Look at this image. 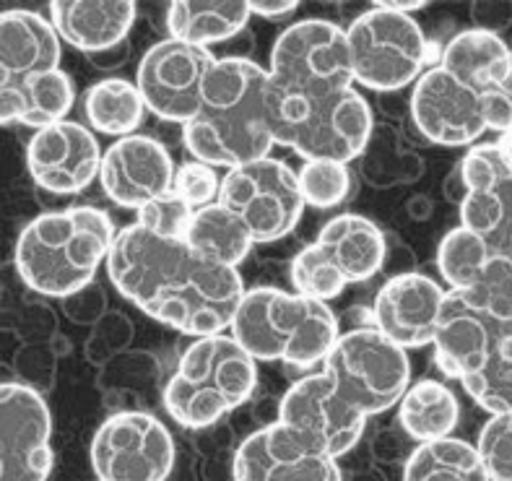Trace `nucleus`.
<instances>
[{
  "mask_svg": "<svg viewBox=\"0 0 512 481\" xmlns=\"http://www.w3.org/2000/svg\"><path fill=\"white\" fill-rule=\"evenodd\" d=\"M52 463V416L42 393L0 383V481H47Z\"/></svg>",
  "mask_w": 512,
  "mask_h": 481,
  "instance_id": "nucleus-18",
  "label": "nucleus"
},
{
  "mask_svg": "<svg viewBox=\"0 0 512 481\" xmlns=\"http://www.w3.org/2000/svg\"><path fill=\"white\" fill-rule=\"evenodd\" d=\"M247 0H177L167 8L169 37L195 47L237 37L250 21Z\"/></svg>",
  "mask_w": 512,
  "mask_h": 481,
  "instance_id": "nucleus-26",
  "label": "nucleus"
},
{
  "mask_svg": "<svg viewBox=\"0 0 512 481\" xmlns=\"http://www.w3.org/2000/svg\"><path fill=\"white\" fill-rule=\"evenodd\" d=\"M411 117L429 143L453 149L474 146L489 130V94L463 84L435 63L414 84Z\"/></svg>",
  "mask_w": 512,
  "mask_h": 481,
  "instance_id": "nucleus-17",
  "label": "nucleus"
},
{
  "mask_svg": "<svg viewBox=\"0 0 512 481\" xmlns=\"http://www.w3.org/2000/svg\"><path fill=\"white\" fill-rule=\"evenodd\" d=\"M463 180L461 227L494 255L512 258V156L500 143H476L458 164Z\"/></svg>",
  "mask_w": 512,
  "mask_h": 481,
  "instance_id": "nucleus-15",
  "label": "nucleus"
},
{
  "mask_svg": "<svg viewBox=\"0 0 512 481\" xmlns=\"http://www.w3.org/2000/svg\"><path fill=\"white\" fill-rule=\"evenodd\" d=\"M102 149L86 125L60 120L34 130L26 146V169L34 185L55 195H78L99 177Z\"/></svg>",
  "mask_w": 512,
  "mask_h": 481,
  "instance_id": "nucleus-19",
  "label": "nucleus"
},
{
  "mask_svg": "<svg viewBox=\"0 0 512 481\" xmlns=\"http://www.w3.org/2000/svg\"><path fill=\"white\" fill-rule=\"evenodd\" d=\"M221 188V177L216 167H208L203 162H185L175 167V180H172V193L182 203H188L193 211L216 203Z\"/></svg>",
  "mask_w": 512,
  "mask_h": 481,
  "instance_id": "nucleus-35",
  "label": "nucleus"
},
{
  "mask_svg": "<svg viewBox=\"0 0 512 481\" xmlns=\"http://www.w3.org/2000/svg\"><path fill=\"white\" fill-rule=\"evenodd\" d=\"M510 58V45L500 34L466 29L442 47L437 65H442L455 78H461L463 84L474 86L481 94H492L502 84V78L510 68Z\"/></svg>",
  "mask_w": 512,
  "mask_h": 481,
  "instance_id": "nucleus-25",
  "label": "nucleus"
},
{
  "mask_svg": "<svg viewBox=\"0 0 512 481\" xmlns=\"http://www.w3.org/2000/svg\"><path fill=\"white\" fill-rule=\"evenodd\" d=\"M323 364L346 401L367 419L396 406L411 385L409 351L390 344L375 328L341 333Z\"/></svg>",
  "mask_w": 512,
  "mask_h": 481,
  "instance_id": "nucleus-11",
  "label": "nucleus"
},
{
  "mask_svg": "<svg viewBox=\"0 0 512 481\" xmlns=\"http://www.w3.org/2000/svg\"><path fill=\"white\" fill-rule=\"evenodd\" d=\"M403 481H489V476L471 442L445 437L411 450Z\"/></svg>",
  "mask_w": 512,
  "mask_h": 481,
  "instance_id": "nucleus-30",
  "label": "nucleus"
},
{
  "mask_svg": "<svg viewBox=\"0 0 512 481\" xmlns=\"http://www.w3.org/2000/svg\"><path fill=\"white\" fill-rule=\"evenodd\" d=\"M276 422L292 429L312 450L338 461L362 440L367 416L346 401L328 372L320 370L286 390Z\"/></svg>",
  "mask_w": 512,
  "mask_h": 481,
  "instance_id": "nucleus-14",
  "label": "nucleus"
},
{
  "mask_svg": "<svg viewBox=\"0 0 512 481\" xmlns=\"http://www.w3.org/2000/svg\"><path fill=\"white\" fill-rule=\"evenodd\" d=\"M232 338L255 362L312 367L331 354L338 331L333 310L318 299L276 286L247 289L232 318Z\"/></svg>",
  "mask_w": 512,
  "mask_h": 481,
  "instance_id": "nucleus-5",
  "label": "nucleus"
},
{
  "mask_svg": "<svg viewBox=\"0 0 512 481\" xmlns=\"http://www.w3.org/2000/svg\"><path fill=\"white\" fill-rule=\"evenodd\" d=\"M258 388V362L232 336L195 338L164 385V409L185 429H206L245 406Z\"/></svg>",
  "mask_w": 512,
  "mask_h": 481,
  "instance_id": "nucleus-6",
  "label": "nucleus"
},
{
  "mask_svg": "<svg viewBox=\"0 0 512 481\" xmlns=\"http://www.w3.org/2000/svg\"><path fill=\"white\" fill-rule=\"evenodd\" d=\"M185 242L193 253L211 260L216 266L237 268L253 250V237L245 224L219 203L193 211V219L185 232Z\"/></svg>",
  "mask_w": 512,
  "mask_h": 481,
  "instance_id": "nucleus-28",
  "label": "nucleus"
},
{
  "mask_svg": "<svg viewBox=\"0 0 512 481\" xmlns=\"http://www.w3.org/2000/svg\"><path fill=\"white\" fill-rule=\"evenodd\" d=\"M216 203L245 224L255 245L292 234L305 214L297 172L273 156L227 169Z\"/></svg>",
  "mask_w": 512,
  "mask_h": 481,
  "instance_id": "nucleus-12",
  "label": "nucleus"
},
{
  "mask_svg": "<svg viewBox=\"0 0 512 481\" xmlns=\"http://www.w3.org/2000/svg\"><path fill=\"white\" fill-rule=\"evenodd\" d=\"M247 8L260 19H281L299 8L297 0H247Z\"/></svg>",
  "mask_w": 512,
  "mask_h": 481,
  "instance_id": "nucleus-39",
  "label": "nucleus"
},
{
  "mask_svg": "<svg viewBox=\"0 0 512 481\" xmlns=\"http://www.w3.org/2000/svg\"><path fill=\"white\" fill-rule=\"evenodd\" d=\"M136 13L133 0H55L50 3V24L65 45L104 52L128 37Z\"/></svg>",
  "mask_w": 512,
  "mask_h": 481,
  "instance_id": "nucleus-24",
  "label": "nucleus"
},
{
  "mask_svg": "<svg viewBox=\"0 0 512 481\" xmlns=\"http://www.w3.org/2000/svg\"><path fill=\"white\" fill-rule=\"evenodd\" d=\"M115 224L102 208L73 206L39 214L21 229L13 263L32 292L76 297L110 255Z\"/></svg>",
  "mask_w": 512,
  "mask_h": 481,
  "instance_id": "nucleus-4",
  "label": "nucleus"
},
{
  "mask_svg": "<svg viewBox=\"0 0 512 481\" xmlns=\"http://www.w3.org/2000/svg\"><path fill=\"white\" fill-rule=\"evenodd\" d=\"M297 185L305 206L336 208L346 201L351 190L349 164L305 162L297 169Z\"/></svg>",
  "mask_w": 512,
  "mask_h": 481,
  "instance_id": "nucleus-33",
  "label": "nucleus"
},
{
  "mask_svg": "<svg viewBox=\"0 0 512 481\" xmlns=\"http://www.w3.org/2000/svg\"><path fill=\"white\" fill-rule=\"evenodd\" d=\"M268 86L305 102L354 89L346 32L333 21L305 19L286 26L271 50Z\"/></svg>",
  "mask_w": 512,
  "mask_h": 481,
  "instance_id": "nucleus-9",
  "label": "nucleus"
},
{
  "mask_svg": "<svg viewBox=\"0 0 512 481\" xmlns=\"http://www.w3.org/2000/svg\"><path fill=\"white\" fill-rule=\"evenodd\" d=\"M492 250L463 227L450 229L437 247V268L442 279L448 281L450 292H463L474 284L484 263L489 260Z\"/></svg>",
  "mask_w": 512,
  "mask_h": 481,
  "instance_id": "nucleus-32",
  "label": "nucleus"
},
{
  "mask_svg": "<svg viewBox=\"0 0 512 481\" xmlns=\"http://www.w3.org/2000/svg\"><path fill=\"white\" fill-rule=\"evenodd\" d=\"M84 112L91 130H99L104 136L128 138L141 128L146 104L133 81L104 78L86 91Z\"/></svg>",
  "mask_w": 512,
  "mask_h": 481,
  "instance_id": "nucleus-29",
  "label": "nucleus"
},
{
  "mask_svg": "<svg viewBox=\"0 0 512 481\" xmlns=\"http://www.w3.org/2000/svg\"><path fill=\"white\" fill-rule=\"evenodd\" d=\"M104 266L143 315L193 338L227 331L247 292L237 268L216 266L185 240L159 237L136 221L117 229Z\"/></svg>",
  "mask_w": 512,
  "mask_h": 481,
  "instance_id": "nucleus-1",
  "label": "nucleus"
},
{
  "mask_svg": "<svg viewBox=\"0 0 512 481\" xmlns=\"http://www.w3.org/2000/svg\"><path fill=\"white\" fill-rule=\"evenodd\" d=\"M89 458L97 481H167L177 450L154 414L117 411L91 437Z\"/></svg>",
  "mask_w": 512,
  "mask_h": 481,
  "instance_id": "nucleus-13",
  "label": "nucleus"
},
{
  "mask_svg": "<svg viewBox=\"0 0 512 481\" xmlns=\"http://www.w3.org/2000/svg\"><path fill=\"white\" fill-rule=\"evenodd\" d=\"M461 385L492 416L512 414V336L500 338L481 370L461 380Z\"/></svg>",
  "mask_w": 512,
  "mask_h": 481,
  "instance_id": "nucleus-31",
  "label": "nucleus"
},
{
  "mask_svg": "<svg viewBox=\"0 0 512 481\" xmlns=\"http://www.w3.org/2000/svg\"><path fill=\"white\" fill-rule=\"evenodd\" d=\"M500 328L468 305L458 292L445 294L440 323L435 333V362L450 380H466L481 370L494 346L500 344Z\"/></svg>",
  "mask_w": 512,
  "mask_h": 481,
  "instance_id": "nucleus-23",
  "label": "nucleus"
},
{
  "mask_svg": "<svg viewBox=\"0 0 512 481\" xmlns=\"http://www.w3.org/2000/svg\"><path fill=\"white\" fill-rule=\"evenodd\" d=\"M388 258V242L375 221L359 214L333 216L318 240L299 250L292 260V284L297 294L325 302L341 297L349 284L370 281Z\"/></svg>",
  "mask_w": 512,
  "mask_h": 481,
  "instance_id": "nucleus-8",
  "label": "nucleus"
},
{
  "mask_svg": "<svg viewBox=\"0 0 512 481\" xmlns=\"http://www.w3.org/2000/svg\"><path fill=\"white\" fill-rule=\"evenodd\" d=\"M190 219H193V208L188 203H182L175 193H167L162 198L151 201L149 206H143L138 211L136 224L143 229H149V232L159 234V237L185 240Z\"/></svg>",
  "mask_w": 512,
  "mask_h": 481,
  "instance_id": "nucleus-36",
  "label": "nucleus"
},
{
  "mask_svg": "<svg viewBox=\"0 0 512 481\" xmlns=\"http://www.w3.org/2000/svg\"><path fill=\"white\" fill-rule=\"evenodd\" d=\"M489 481H512V414L492 416L474 445Z\"/></svg>",
  "mask_w": 512,
  "mask_h": 481,
  "instance_id": "nucleus-34",
  "label": "nucleus"
},
{
  "mask_svg": "<svg viewBox=\"0 0 512 481\" xmlns=\"http://www.w3.org/2000/svg\"><path fill=\"white\" fill-rule=\"evenodd\" d=\"M232 481H344V474L333 458L312 450L281 422H271L242 440Z\"/></svg>",
  "mask_w": 512,
  "mask_h": 481,
  "instance_id": "nucleus-20",
  "label": "nucleus"
},
{
  "mask_svg": "<svg viewBox=\"0 0 512 481\" xmlns=\"http://www.w3.org/2000/svg\"><path fill=\"white\" fill-rule=\"evenodd\" d=\"M63 42L42 13H0V125L47 128L76 102L71 76L60 68Z\"/></svg>",
  "mask_w": 512,
  "mask_h": 481,
  "instance_id": "nucleus-3",
  "label": "nucleus"
},
{
  "mask_svg": "<svg viewBox=\"0 0 512 481\" xmlns=\"http://www.w3.org/2000/svg\"><path fill=\"white\" fill-rule=\"evenodd\" d=\"M471 16L476 21L474 29L500 34L502 29L512 24V3H474Z\"/></svg>",
  "mask_w": 512,
  "mask_h": 481,
  "instance_id": "nucleus-38",
  "label": "nucleus"
},
{
  "mask_svg": "<svg viewBox=\"0 0 512 481\" xmlns=\"http://www.w3.org/2000/svg\"><path fill=\"white\" fill-rule=\"evenodd\" d=\"M461 419V403L442 380H419L398 401V422L414 442H437L453 437Z\"/></svg>",
  "mask_w": 512,
  "mask_h": 481,
  "instance_id": "nucleus-27",
  "label": "nucleus"
},
{
  "mask_svg": "<svg viewBox=\"0 0 512 481\" xmlns=\"http://www.w3.org/2000/svg\"><path fill=\"white\" fill-rule=\"evenodd\" d=\"M266 115L273 143L292 149L302 162L349 164L372 136V107L357 89L325 102H299L266 86Z\"/></svg>",
  "mask_w": 512,
  "mask_h": 481,
  "instance_id": "nucleus-7",
  "label": "nucleus"
},
{
  "mask_svg": "<svg viewBox=\"0 0 512 481\" xmlns=\"http://www.w3.org/2000/svg\"><path fill=\"white\" fill-rule=\"evenodd\" d=\"M354 84L398 91L432 68V45L409 13L372 6L344 29Z\"/></svg>",
  "mask_w": 512,
  "mask_h": 481,
  "instance_id": "nucleus-10",
  "label": "nucleus"
},
{
  "mask_svg": "<svg viewBox=\"0 0 512 481\" xmlns=\"http://www.w3.org/2000/svg\"><path fill=\"white\" fill-rule=\"evenodd\" d=\"M214 60L206 47L188 45L172 37L151 45L143 52L136 73V86L146 112L167 123H188L198 110L203 81Z\"/></svg>",
  "mask_w": 512,
  "mask_h": 481,
  "instance_id": "nucleus-16",
  "label": "nucleus"
},
{
  "mask_svg": "<svg viewBox=\"0 0 512 481\" xmlns=\"http://www.w3.org/2000/svg\"><path fill=\"white\" fill-rule=\"evenodd\" d=\"M489 130L512 133V58L502 84L489 94Z\"/></svg>",
  "mask_w": 512,
  "mask_h": 481,
  "instance_id": "nucleus-37",
  "label": "nucleus"
},
{
  "mask_svg": "<svg viewBox=\"0 0 512 481\" xmlns=\"http://www.w3.org/2000/svg\"><path fill=\"white\" fill-rule=\"evenodd\" d=\"M445 294L448 292L424 273H398L385 281L375 297V331L403 351L432 344Z\"/></svg>",
  "mask_w": 512,
  "mask_h": 481,
  "instance_id": "nucleus-22",
  "label": "nucleus"
},
{
  "mask_svg": "<svg viewBox=\"0 0 512 481\" xmlns=\"http://www.w3.org/2000/svg\"><path fill=\"white\" fill-rule=\"evenodd\" d=\"M172 180L175 162L156 138L133 133L117 138L110 149L102 151L99 182L107 198L120 208L141 211L156 198L172 193Z\"/></svg>",
  "mask_w": 512,
  "mask_h": 481,
  "instance_id": "nucleus-21",
  "label": "nucleus"
},
{
  "mask_svg": "<svg viewBox=\"0 0 512 481\" xmlns=\"http://www.w3.org/2000/svg\"><path fill=\"white\" fill-rule=\"evenodd\" d=\"M268 71L247 58H216L206 73L198 110L182 125L195 162L234 169L258 162L276 146L266 115Z\"/></svg>",
  "mask_w": 512,
  "mask_h": 481,
  "instance_id": "nucleus-2",
  "label": "nucleus"
}]
</instances>
